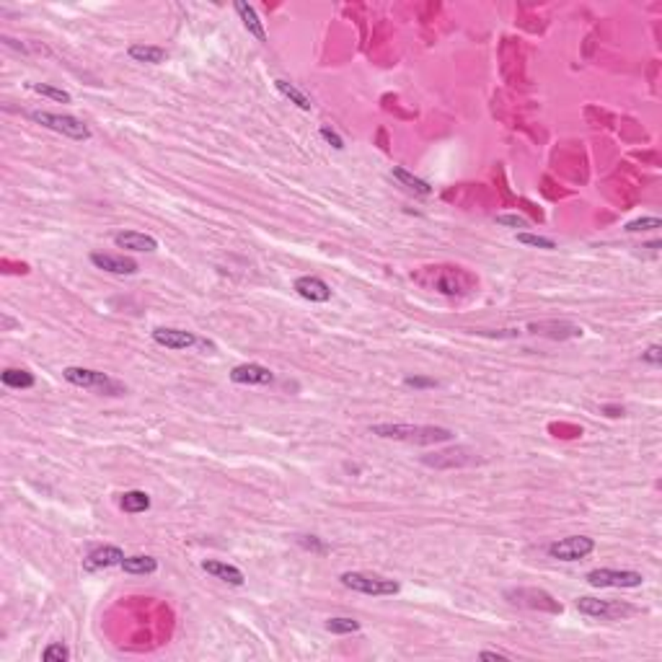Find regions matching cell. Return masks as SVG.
<instances>
[{"label":"cell","mask_w":662,"mask_h":662,"mask_svg":"<svg viewBox=\"0 0 662 662\" xmlns=\"http://www.w3.org/2000/svg\"><path fill=\"white\" fill-rule=\"evenodd\" d=\"M153 342L166 350H189V347L199 345L197 334L184 329H171V326H161V329H153Z\"/></svg>","instance_id":"30bf717a"},{"label":"cell","mask_w":662,"mask_h":662,"mask_svg":"<svg viewBox=\"0 0 662 662\" xmlns=\"http://www.w3.org/2000/svg\"><path fill=\"white\" fill-rule=\"evenodd\" d=\"M662 228V220L660 217H639V220H631V223L626 225V233H642V230H657Z\"/></svg>","instance_id":"484cf974"},{"label":"cell","mask_w":662,"mask_h":662,"mask_svg":"<svg viewBox=\"0 0 662 662\" xmlns=\"http://www.w3.org/2000/svg\"><path fill=\"white\" fill-rule=\"evenodd\" d=\"M202 569L207 572V575L215 577V580L228 582V585H233V588H241V585L246 582L244 572H241L238 567H233V564H225V561L204 559V561H202Z\"/></svg>","instance_id":"9a60e30c"},{"label":"cell","mask_w":662,"mask_h":662,"mask_svg":"<svg viewBox=\"0 0 662 662\" xmlns=\"http://www.w3.org/2000/svg\"><path fill=\"white\" fill-rule=\"evenodd\" d=\"M642 360L647 362V365H662V347L660 345H652L647 352H642Z\"/></svg>","instance_id":"4dcf8cb0"},{"label":"cell","mask_w":662,"mask_h":662,"mask_svg":"<svg viewBox=\"0 0 662 662\" xmlns=\"http://www.w3.org/2000/svg\"><path fill=\"white\" fill-rule=\"evenodd\" d=\"M29 119L41 124V127L52 129V132H60V135L70 137V140H78V142L91 140V129H88V124L81 122L78 117L57 114V112H31Z\"/></svg>","instance_id":"3957f363"},{"label":"cell","mask_w":662,"mask_h":662,"mask_svg":"<svg viewBox=\"0 0 662 662\" xmlns=\"http://www.w3.org/2000/svg\"><path fill=\"white\" fill-rule=\"evenodd\" d=\"M577 611L593 618H608V621H618V618H628L636 613V608L628 603L601 601V598H577Z\"/></svg>","instance_id":"8992f818"},{"label":"cell","mask_w":662,"mask_h":662,"mask_svg":"<svg viewBox=\"0 0 662 662\" xmlns=\"http://www.w3.org/2000/svg\"><path fill=\"white\" fill-rule=\"evenodd\" d=\"M518 241L525 246H535V249H556V244L551 238L543 236H533V233H518Z\"/></svg>","instance_id":"83f0119b"},{"label":"cell","mask_w":662,"mask_h":662,"mask_svg":"<svg viewBox=\"0 0 662 662\" xmlns=\"http://www.w3.org/2000/svg\"><path fill=\"white\" fill-rule=\"evenodd\" d=\"M497 223L510 225V228H528V220L520 215H497Z\"/></svg>","instance_id":"1f68e13d"},{"label":"cell","mask_w":662,"mask_h":662,"mask_svg":"<svg viewBox=\"0 0 662 662\" xmlns=\"http://www.w3.org/2000/svg\"><path fill=\"white\" fill-rule=\"evenodd\" d=\"M404 385H409V388H435V385H438V380H435V378H422V375H406Z\"/></svg>","instance_id":"f546056e"},{"label":"cell","mask_w":662,"mask_h":662,"mask_svg":"<svg viewBox=\"0 0 662 662\" xmlns=\"http://www.w3.org/2000/svg\"><path fill=\"white\" fill-rule=\"evenodd\" d=\"M114 246L117 249L153 254L158 249V241L148 233H140V230H119V233H114Z\"/></svg>","instance_id":"5bb4252c"},{"label":"cell","mask_w":662,"mask_h":662,"mask_svg":"<svg viewBox=\"0 0 662 662\" xmlns=\"http://www.w3.org/2000/svg\"><path fill=\"white\" fill-rule=\"evenodd\" d=\"M603 412L608 414V417H621L623 409H621V406H603Z\"/></svg>","instance_id":"e575fe53"},{"label":"cell","mask_w":662,"mask_h":662,"mask_svg":"<svg viewBox=\"0 0 662 662\" xmlns=\"http://www.w3.org/2000/svg\"><path fill=\"white\" fill-rule=\"evenodd\" d=\"M230 380L238 385H270L275 380V372L259 362H244L230 370Z\"/></svg>","instance_id":"8fae6325"},{"label":"cell","mask_w":662,"mask_h":662,"mask_svg":"<svg viewBox=\"0 0 662 662\" xmlns=\"http://www.w3.org/2000/svg\"><path fill=\"white\" fill-rule=\"evenodd\" d=\"M31 91H36V94H41V96H47V99H52V102L70 104V94H68V91H62V88H54V86H49V83H31Z\"/></svg>","instance_id":"d4e9b609"},{"label":"cell","mask_w":662,"mask_h":662,"mask_svg":"<svg viewBox=\"0 0 662 662\" xmlns=\"http://www.w3.org/2000/svg\"><path fill=\"white\" fill-rule=\"evenodd\" d=\"M292 287H295L297 295L311 300V303H326V300H331V287L321 277H313V275L297 277Z\"/></svg>","instance_id":"4fadbf2b"},{"label":"cell","mask_w":662,"mask_h":662,"mask_svg":"<svg viewBox=\"0 0 662 662\" xmlns=\"http://www.w3.org/2000/svg\"><path fill=\"white\" fill-rule=\"evenodd\" d=\"M342 585L355 593L372 595V598H383V595H396L401 585L396 580H385L380 575H367V572H345L342 575Z\"/></svg>","instance_id":"5b68a950"},{"label":"cell","mask_w":662,"mask_h":662,"mask_svg":"<svg viewBox=\"0 0 662 662\" xmlns=\"http://www.w3.org/2000/svg\"><path fill=\"white\" fill-rule=\"evenodd\" d=\"M119 507H122L124 513H129V515L145 513V510H150V494L148 492H140V489L124 492L122 500H119Z\"/></svg>","instance_id":"44dd1931"},{"label":"cell","mask_w":662,"mask_h":662,"mask_svg":"<svg viewBox=\"0 0 662 662\" xmlns=\"http://www.w3.org/2000/svg\"><path fill=\"white\" fill-rule=\"evenodd\" d=\"M91 264L96 270H104L109 275H137V262L122 254H104V251H94L91 254Z\"/></svg>","instance_id":"9c48e42d"},{"label":"cell","mask_w":662,"mask_h":662,"mask_svg":"<svg viewBox=\"0 0 662 662\" xmlns=\"http://www.w3.org/2000/svg\"><path fill=\"white\" fill-rule=\"evenodd\" d=\"M523 595H528L530 601H520L518 606H525V608H543V611H551V613H561V603H556L554 598L548 593H543V590H528V588H520Z\"/></svg>","instance_id":"ac0fdd59"},{"label":"cell","mask_w":662,"mask_h":662,"mask_svg":"<svg viewBox=\"0 0 662 662\" xmlns=\"http://www.w3.org/2000/svg\"><path fill=\"white\" fill-rule=\"evenodd\" d=\"M297 543H300L303 548H308V551H316V554H326V551H329V546H326L318 535H300Z\"/></svg>","instance_id":"f1b7e54d"},{"label":"cell","mask_w":662,"mask_h":662,"mask_svg":"<svg viewBox=\"0 0 662 662\" xmlns=\"http://www.w3.org/2000/svg\"><path fill=\"white\" fill-rule=\"evenodd\" d=\"M326 631H331V634H355V631H360V621L347 618V616H337V618L326 621Z\"/></svg>","instance_id":"cb8c5ba5"},{"label":"cell","mask_w":662,"mask_h":662,"mask_svg":"<svg viewBox=\"0 0 662 662\" xmlns=\"http://www.w3.org/2000/svg\"><path fill=\"white\" fill-rule=\"evenodd\" d=\"M427 275L430 280H419V282L430 285L443 295H460L473 287V280L458 267H427Z\"/></svg>","instance_id":"277c9868"},{"label":"cell","mask_w":662,"mask_h":662,"mask_svg":"<svg viewBox=\"0 0 662 662\" xmlns=\"http://www.w3.org/2000/svg\"><path fill=\"white\" fill-rule=\"evenodd\" d=\"M370 435H378L383 440H401V443H417V445H433V443H445L453 438V433L448 427H435V425H372Z\"/></svg>","instance_id":"6da1fadb"},{"label":"cell","mask_w":662,"mask_h":662,"mask_svg":"<svg viewBox=\"0 0 662 662\" xmlns=\"http://www.w3.org/2000/svg\"><path fill=\"white\" fill-rule=\"evenodd\" d=\"M391 176L401 184V187H406L409 192H414V194H422V197L433 194V187H430V184L425 182V179H419V176H412L406 169H401V166H393Z\"/></svg>","instance_id":"d6986e66"},{"label":"cell","mask_w":662,"mask_h":662,"mask_svg":"<svg viewBox=\"0 0 662 662\" xmlns=\"http://www.w3.org/2000/svg\"><path fill=\"white\" fill-rule=\"evenodd\" d=\"M321 137H324L326 142H331V145H334V148H337V150H342V148H345V140H342V137H339L337 132H334V129H331V127H321Z\"/></svg>","instance_id":"d6a6232c"},{"label":"cell","mask_w":662,"mask_h":662,"mask_svg":"<svg viewBox=\"0 0 662 662\" xmlns=\"http://www.w3.org/2000/svg\"><path fill=\"white\" fill-rule=\"evenodd\" d=\"M0 380H3V385H8V388H31V385L36 383V378L31 375L29 370H24V367H8V370L0 372Z\"/></svg>","instance_id":"7402d4cb"},{"label":"cell","mask_w":662,"mask_h":662,"mask_svg":"<svg viewBox=\"0 0 662 662\" xmlns=\"http://www.w3.org/2000/svg\"><path fill=\"white\" fill-rule=\"evenodd\" d=\"M124 561V551L119 546H99L83 559V569L86 572H99V569L119 567Z\"/></svg>","instance_id":"7c38bea8"},{"label":"cell","mask_w":662,"mask_h":662,"mask_svg":"<svg viewBox=\"0 0 662 662\" xmlns=\"http://www.w3.org/2000/svg\"><path fill=\"white\" fill-rule=\"evenodd\" d=\"M588 582L593 588H642L644 577L634 569H593Z\"/></svg>","instance_id":"52a82bcc"},{"label":"cell","mask_w":662,"mask_h":662,"mask_svg":"<svg viewBox=\"0 0 662 662\" xmlns=\"http://www.w3.org/2000/svg\"><path fill=\"white\" fill-rule=\"evenodd\" d=\"M275 86H277L280 94H282L285 99H290V102L295 104L297 109H303V112H311V107H313L311 99H308V96H305L303 91H300V88L295 86V83L282 81V78H280V81H275Z\"/></svg>","instance_id":"603a6c76"},{"label":"cell","mask_w":662,"mask_h":662,"mask_svg":"<svg viewBox=\"0 0 662 662\" xmlns=\"http://www.w3.org/2000/svg\"><path fill=\"white\" fill-rule=\"evenodd\" d=\"M127 54L135 62H148V65H161L169 60V52L163 47H153V44H129Z\"/></svg>","instance_id":"2e32d148"},{"label":"cell","mask_w":662,"mask_h":662,"mask_svg":"<svg viewBox=\"0 0 662 662\" xmlns=\"http://www.w3.org/2000/svg\"><path fill=\"white\" fill-rule=\"evenodd\" d=\"M481 660H513L510 655H505V652H494V649H484V652H479Z\"/></svg>","instance_id":"836d02e7"},{"label":"cell","mask_w":662,"mask_h":662,"mask_svg":"<svg viewBox=\"0 0 662 662\" xmlns=\"http://www.w3.org/2000/svg\"><path fill=\"white\" fill-rule=\"evenodd\" d=\"M595 551V540L588 535H569V538L554 540L548 546V556L559 561H580Z\"/></svg>","instance_id":"ba28073f"},{"label":"cell","mask_w":662,"mask_h":662,"mask_svg":"<svg viewBox=\"0 0 662 662\" xmlns=\"http://www.w3.org/2000/svg\"><path fill=\"white\" fill-rule=\"evenodd\" d=\"M62 378L68 383L78 385V388H88V391L96 393H107V396H119L124 393V385L119 380H114L107 372L91 370V367H65L62 370Z\"/></svg>","instance_id":"7a4b0ae2"},{"label":"cell","mask_w":662,"mask_h":662,"mask_svg":"<svg viewBox=\"0 0 662 662\" xmlns=\"http://www.w3.org/2000/svg\"><path fill=\"white\" fill-rule=\"evenodd\" d=\"M68 657H70V652L65 644H49V647L41 652V660L44 662H65Z\"/></svg>","instance_id":"4316f807"},{"label":"cell","mask_w":662,"mask_h":662,"mask_svg":"<svg viewBox=\"0 0 662 662\" xmlns=\"http://www.w3.org/2000/svg\"><path fill=\"white\" fill-rule=\"evenodd\" d=\"M119 567H122L127 575H153L158 569V561L153 559V556L135 554V556H124V561Z\"/></svg>","instance_id":"ffe728a7"},{"label":"cell","mask_w":662,"mask_h":662,"mask_svg":"<svg viewBox=\"0 0 662 662\" xmlns=\"http://www.w3.org/2000/svg\"><path fill=\"white\" fill-rule=\"evenodd\" d=\"M236 14L241 16V21H244L246 31H249L251 36H257L259 41H267V31H264V24L259 21L257 11L249 6V3H244V0H238L236 3Z\"/></svg>","instance_id":"e0dca14e"}]
</instances>
